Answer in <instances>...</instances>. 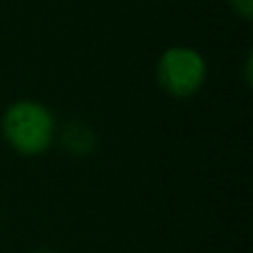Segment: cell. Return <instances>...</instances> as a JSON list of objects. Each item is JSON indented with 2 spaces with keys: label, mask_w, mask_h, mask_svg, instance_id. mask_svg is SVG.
I'll use <instances>...</instances> for the list:
<instances>
[{
  "label": "cell",
  "mask_w": 253,
  "mask_h": 253,
  "mask_svg": "<svg viewBox=\"0 0 253 253\" xmlns=\"http://www.w3.org/2000/svg\"><path fill=\"white\" fill-rule=\"evenodd\" d=\"M2 138L16 153L34 158L44 153L53 144L58 123L51 109L38 100H16L4 109L0 120Z\"/></svg>",
  "instance_id": "6da1fadb"
},
{
  "label": "cell",
  "mask_w": 253,
  "mask_h": 253,
  "mask_svg": "<svg viewBox=\"0 0 253 253\" xmlns=\"http://www.w3.org/2000/svg\"><path fill=\"white\" fill-rule=\"evenodd\" d=\"M156 80L158 87L171 98H191L205 87L207 60L196 47H167L156 62Z\"/></svg>",
  "instance_id": "7a4b0ae2"
},
{
  "label": "cell",
  "mask_w": 253,
  "mask_h": 253,
  "mask_svg": "<svg viewBox=\"0 0 253 253\" xmlns=\"http://www.w3.org/2000/svg\"><path fill=\"white\" fill-rule=\"evenodd\" d=\"M56 138L60 140L62 149L76 158H84L96 149V133L83 120H69L67 125H62L58 129Z\"/></svg>",
  "instance_id": "3957f363"
},
{
  "label": "cell",
  "mask_w": 253,
  "mask_h": 253,
  "mask_svg": "<svg viewBox=\"0 0 253 253\" xmlns=\"http://www.w3.org/2000/svg\"><path fill=\"white\" fill-rule=\"evenodd\" d=\"M231 11L242 20H251L253 18V0H227Z\"/></svg>",
  "instance_id": "277c9868"
},
{
  "label": "cell",
  "mask_w": 253,
  "mask_h": 253,
  "mask_svg": "<svg viewBox=\"0 0 253 253\" xmlns=\"http://www.w3.org/2000/svg\"><path fill=\"white\" fill-rule=\"evenodd\" d=\"M34 253H53V251H47V249H40V251H34Z\"/></svg>",
  "instance_id": "5b68a950"
},
{
  "label": "cell",
  "mask_w": 253,
  "mask_h": 253,
  "mask_svg": "<svg viewBox=\"0 0 253 253\" xmlns=\"http://www.w3.org/2000/svg\"><path fill=\"white\" fill-rule=\"evenodd\" d=\"M153 2H160V0H153Z\"/></svg>",
  "instance_id": "8992f818"
}]
</instances>
